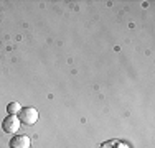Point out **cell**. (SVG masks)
Here are the masks:
<instances>
[{
	"label": "cell",
	"instance_id": "cell-1",
	"mask_svg": "<svg viewBox=\"0 0 155 148\" xmlns=\"http://www.w3.org/2000/svg\"><path fill=\"white\" fill-rule=\"evenodd\" d=\"M18 118L20 122H23L25 125H33L36 120H38V110L35 107H25L18 112Z\"/></svg>",
	"mask_w": 155,
	"mask_h": 148
},
{
	"label": "cell",
	"instance_id": "cell-2",
	"mask_svg": "<svg viewBox=\"0 0 155 148\" xmlns=\"http://www.w3.org/2000/svg\"><path fill=\"white\" fill-rule=\"evenodd\" d=\"M2 128L5 133H17L18 128H20V118L17 115H8L3 118L2 122Z\"/></svg>",
	"mask_w": 155,
	"mask_h": 148
},
{
	"label": "cell",
	"instance_id": "cell-3",
	"mask_svg": "<svg viewBox=\"0 0 155 148\" xmlns=\"http://www.w3.org/2000/svg\"><path fill=\"white\" fill-rule=\"evenodd\" d=\"M10 148H30V138L27 135H15L10 140Z\"/></svg>",
	"mask_w": 155,
	"mask_h": 148
},
{
	"label": "cell",
	"instance_id": "cell-4",
	"mask_svg": "<svg viewBox=\"0 0 155 148\" xmlns=\"http://www.w3.org/2000/svg\"><path fill=\"white\" fill-rule=\"evenodd\" d=\"M20 110H21V105L18 102H10L8 105H7V112H8V115H17Z\"/></svg>",
	"mask_w": 155,
	"mask_h": 148
}]
</instances>
